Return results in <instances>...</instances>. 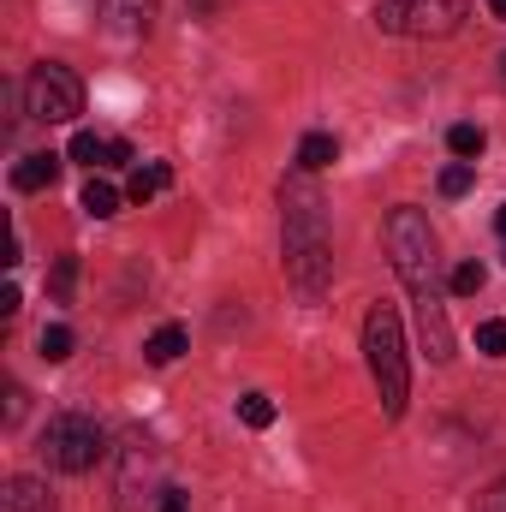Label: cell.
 I'll use <instances>...</instances> for the list:
<instances>
[{
	"instance_id": "ac0fdd59",
	"label": "cell",
	"mask_w": 506,
	"mask_h": 512,
	"mask_svg": "<svg viewBox=\"0 0 506 512\" xmlns=\"http://www.w3.org/2000/svg\"><path fill=\"white\" fill-rule=\"evenodd\" d=\"M239 423L268 429V423H274V399H268V393H245V399H239Z\"/></svg>"
},
{
	"instance_id": "8fae6325",
	"label": "cell",
	"mask_w": 506,
	"mask_h": 512,
	"mask_svg": "<svg viewBox=\"0 0 506 512\" xmlns=\"http://www.w3.org/2000/svg\"><path fill=\"white\" fill-rule=\"evenodd\" d=\"M66 161H84V167H114V137L72 131V143H66Z\"/></svg>"
},
{
	"instance_id": "ba28073f",
	"label": "cell",
	"mask_w": 506,
	"mask_h": 512,
	"mask_svg": "<svg viewBox=\"0 0 506 512\" xmlns=\"http://www.w3.org/2000/svg\"><path fill=\"white\" fill-rule=\"evenodd\" d=\"M96 12L120 30V36H143L155 18V0H96Z\"/></svg>"
},
{
	"instance_id": "8992f818",
	"label": "cell",
	"mask_w": 506,
	"mask_h": 512,
	"mask_svg": "<svg viewBox=\"0 0 506 512\" xmlns=\"http://www.w3.org/2000/svg\"><path fill=\"white\" fill-rule=\"evenodd\" d=\"M387 36H453L465 24V0H376Z\"/></svg>"
},
{
	"instance_id": "30bf717a",
	"label": "cell",
	"mask_w": 506,
	"mask_h": 512,
	"mask_svg": "<svg viewBox=\"0 0 506 512\" xmlns=\"http://www.w3.org/2000/svg\"><path fill=\"white\" fill-rule=\"evenodd\" d=\"M60 161H66V155H54V149H42V155H24V161L12 167V185H18V191H48V185L60 179Z\"/></svg>"
},
{
	"instance_id": "d4e9b609",
	"label": "cell",
	"mask_w": 506,
	"mask_h": 512,
	"mask_svg": "<svg viewBox=\"0 0 506 512\" xmlns=\"http://www.w3.org/2000/svg\"><path fill=\"white\" fill-rule=\"evenodd\" d=\"M489 12H495V18H506V0H489Z\"/></svg>"
},
{
	"instance_id": "44dd1931",
	"label": "cell",
	"mask_w": 506,
	"mask_h": 512,
	"mask_svg": "<svg viewBox=\"0 0 506 512\" xmlns=\"http://www.w3.org/2000/svg\"><path fill=\"white\" fill-rule=\"evenodd\" d=\"M48 286H54V298L66 304V298H72V286H78V256H60V262H54V280H48Z\"/></svg>"
},
{
	"instance_id": "7c38bea8",
	"label": "cell",
	"mask_w": 506,
	"mask_h": 512,
	"mask_svg": "<svg viewBox=\"0 0 506 512\" xmlns=\"http://www.w3.org/2000/svg\"><path fill=\"white\" fill-rule=\"evenodd\" d=\"M167 185H173V167H167V161H149V167H137V173H131L126 197H131V203H149V197H161Z\"/></svg>"
},
{
	"instance_id": "484cf974",
	"label": "cell",
	"mask_w": 506,
	"mask_h": 512,
	"mask_svg": "<svg viewBox=\"0 0 506 512\" xmlns=\"http://www.w3.org/2000/svg\"><path fill=\"white\" fill-rule=\"evenodd\" d=\"M495 227H501V239H506V203H501V215H495Z\"/></svg>"
},
{
	"instance_id": "4316f807",
	"label": "cell",
	"mask_w": 506,
	"mask_h": 512,
	"mask_svg": "<svg viewBox=\"0 0 506 512\" xmlns=\"http://www.w3.org/2000/svg\"><path fill=\"white\" fill-rule=\"evenodd\" d=\"M501 66H506V60H501Z\"/></svg>"
},
{
	"instance_id": "4fadbf2b",
	"label": "cell",
	"mask_w": 506,
	"mask_h": 512,
	"mask_svg": "<svg viewBox=\"0 0 506 512\" xmlns=\"http://www.w3.org/2000/svg\"><path fill=\"white\" fill-rule=\"evenodd\" d=\"M334 155H340V143H334L328 131H310V137L298 143V167H304V173H322V167H334Z\"/></svg>"
},
{
	"instance_id": "9c48e42d",
	"label": "cell",
	"mask_w": 506,
	"mask_h": 512,
	"mask_svg": "<svg viewBox=\"0 0 506 512\" xmlns=\"http://www.w3.org/2000/svg\"><path fill=\"white\" fill-rule=\"evenodd\" d=\"M0 512H54V495H48V483H36V477H12V483L0 489Z\"/></svg>"
},
{
	"instance_id": "603a6c76",
	"label": "cell",
	"mask_w": 506,
	"mask_h": 512,
	"mask_svg": "<svg viewBox=\"0 0 506 512\" xmlns=\"http://www.w3.org/2000/svg\"><path fill=\"white\" fill-rule=\"evenodd\" d=\"M477 512H506V477H495V483L477 495Z\"/></svg>"
},
{
	"instance_id": "5bb4252c",
	"label": "cell",
	"mask_w": 506,
	"mask_h": 512,
	"mask_svg": "<svg viewBox=\"0 0 506 512\" xmlns=\"http://www.w3.org/2000/svg\"><path fill=\"white\" fill-rule=\"evenodd\" d=\"M78 203H84V215H90V221H108V215H120V191H114L108 179H90Z\"/></svg>"
},
{
	"instance_id": "7a4b0ae2",
	"label": "cell",
	"mask_w": 506,
	"mask_h": 512,
	"mask_svg": "<svg viewBox=\"0 0 506 512\" xmlns=\"http://www.w3.org/2000/svg\"><path fill=\"white\" fill-rule=\"evenodd\" d=\"M387 256H393V274L399 286L411 292L417 304V334H423V352L435 364H453V328H447V310H441V292H435V227L423 209L399 203L387 215Z\"/></svg>"
},
{
	"instance_id": "6da1fadb",
	"label": "cell",
	"mask_w": 506,
	"mask_h": 512,
	"mask_svg": "<svg viewBox=\"0 0 506 512\" xmlns=\"http://www.w3.org/2000/svg\"><path fill=\"white\" fill-rule=\"evenodd\" d=\"M280 262H286V286L304 304H322L334 286V233H328V203L316 191V179L298 167L280 179Z\"/></svg>"
},
{
	"instance_id": "52a82bcc",
	"label": "cell",
	"mask_w": 506,
	"mask_h": 512,
	"mask_svg": "<svg viewBox=\"0 0 506 512\" xmlns=\"http://www.w3.org/2000/svg\"><path fill=\"white\" fill-rule=\"evenodd\" d=\"M137 483H143V489L161 483V453H155V441H149L143 429H131L126 447H120V507L126 512H137Z\"/></svg>"
},
{
	"instance_id": "ffe728a7",
	"label": "cell",
	"mask_w": 506,
	"mask_h": 512,
	"mask_svg": "<svg viewBox=\"0 0 506 512\" xmlns=\"http://www.w3.org/2000/svg\"><path fill=\"white\" fill-rule=\"evenodd\" d=\"M477 352L506 358V316H495V322H483V328H477Z\"/></svg>"
},
{
	"instance_id": "e0dca14e",
	"label": "cell",
	"mask_w": 506,
	"mask_h": 512,
	"mask_svg": "<svg viewBox=\"0 0 506 512\" xmlns=\"http://www.w3.org/2000/svg\"><path fill=\"white\" fill-rule=\"evenodd\" d=\"M72 346H78V340H72V328H66V322H48V328H42V358H48V364H66V358H72Z\"/></svg>"
},
{
	"instance_id": "3957f363",
	"label": "cell",
	"mask_w": 506,
	"mask_h": 512,
	"mask_svg": "<svg viewBox=\"0 0 506 512\" xmlns=\"http://www.w3.org/2000/svg\"><path fill=\"white\" fill-rule=\"evenodd\" d=\"M364 364H370V382H376V393H381V411H387V417H405L411 364H405V334H399L393 304H376V310L364 316Z\"/></svg>"
},
{
	"instance_id": "5b68a950",
	"label": "cell",
	"mask_w": 506,
	"mask_h": 512,
	"mask_svg": "<svg viewBox=\"0 0 506 512\" xmlns=\"http://www.w3.org/2000/svg\"><path fill=\"white\" fill-rule=\"evenodd\" d=\"M102 453H108V447H102V423H96V417H84V411L48 417V429H42V459H48L54 471L78 477V471H90Z\"/></svg>"
},
{
	"instance_id": "d6986e66",
	"label": "cell",
	"mask_w": 506,
	"mask_h": 512,
	"mask_svg": "<svg viewBox=\"0 0 506 512\" xmlns=\"http://www.w3.org/2000/svg\"><path fill=\"white\" fill-rule=\"evenodd\" d=\"M471 179H477V167H471V161L441 167V197H465V191H471Z\"/></svg>"
},
{
	"instance_id": "7402d4cb",
	"label": "cell",
	"mask_w": 506,
	"mask_h": 512,
	"mask_svg": "<svg viewBox=\"0 0 506 512\" xmlns=\"http://www.w3.org/2000/svg\"><path fill=\"white\" fill-rule=\"evenodd\" d=\"M483 280H489V274H483V262H459V268H453V292H459V298L483 292Z\"/></svg>"
},
{
	"instance_id": "9a60e30c",
	"label": "cell",
	"mask_w": 506,
	"mask_h": 512,
	"mask_svg": "<svg viewBox=\"0 0 506 512\" xmlns=\"http://www.w3.org/2000/svg\"><path fill=\"white\" fill-rule=\"evenodd\" d=\"M179 352H185V328H173V322H167V328H155V334H149V346H143V358H149V364H173Z\"/></svg>"
},
{
	"instance_id": "cb8c5ba5",
	"label": "cell",
	"mask_w": 506,
	"mask_h": 512,
	"mask_svg": "<svg viewBox=\"0 0 506 512\" xmlns=\"http://www.w3.org/2000/svg\"><path fill=\"white\" fill-rule=\"evenodd\" d=\"M155 512H191V501H185L179 489H161V507H155Z\"/></svg>"
},
{
	"instance_id": "277c9868",
	"label": "cell",
	"mask_w": 506,
	"mask_h": 512,
	"mask_svg": "<svg viewBox=\"0 0 506 512\" xmlns=\"http://www.w3.org/2000/svg\"><path fill=\"white\" fill-rule=\"evenodd\" d=\"M24 114L42 120V126L78 120V114H84V84H78V72L60 66V60H42V66L24 78Z\"/></svg>"
},
{
	"instance_id": "2e32d148",
	"label": "cell",
	"mask_w": 506,
	"mask_h": 512,
	"mask_svg": "<svg viewBox=\"0 0 506 512\" xmlns=\"http://www.w3.org/2000/svg\"><path fill=\"white\" fill-rule=\"evenodd\" d=\"M447 149H453L459 161H477V155L489 149V131H483V126H453V131H447Z\"/></svg>"
}]
</instances>
